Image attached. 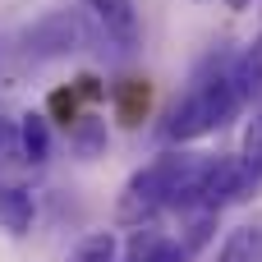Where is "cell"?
Instances as JSON below:
<instances>
[{
    "instance_id": "4",
    "label": "cell",
    "mask_w": 262,
    "mask_h": 262,
    "mask_svg": "<svg viewBox=\"0 0 262 262\" xmlns=\"http://www.w3.org/2000/svg\"><path fill=\"white\" fill-rule=\"evenodd\" d=\"M216 157L198 152H166V207H198L203 203V180Z\"/></svg>"
},
{
    "instance_id": "2",
    "label": "cell",
    "mask_w": 262,
    "mask_h": 262,
    "mask_svg": "<svg viewBox=\"0 0 262 262\" xmlns=\"http://www.w3.org/2000/svg\"><path fill=\"white\" fill-rule=\"evenodd\" d=\"M28 51L41 55V60H60V55H74V51H88L97 41V28L83 9H51L41 14L32 28H28Z\"/></svg>"
},
{
    "instance_id": "15",
    "label": "cell",
    "mask_w": 262,
    "mask_h": 262,
    "mask_svg": "<svg viewBox=\"0 0 262 262\" xmlns=\"http://www.w3.org/2000/svg\"><path fill=\"white\" fill-rule=\"evenodd\" d=\"M184 258H189V249H184V244H157L143 262H184Z\"/></svg>"
},
{
    "instance_id": "12",
    "label": "cell",
    "mask_w": 262,
    "mask_h": 262,
    "mask_svg": "<svg viewBox=\"0 0 262 262\" xmlns=\"http://www.w3.org/2000/svg\"><path fill=\"white\" fill-rule=\"evenodd\" d=\"M230 74H235V88H239V97H244V101L262 92V32L253 37V46L235 60V69H230Z\"/></svg>"
},
{
    "instance_id": "3",
    "label": "cell",
    "mask_w": 262,
    "mask_h": 262,
    "mask_svg": "<svg viewBox=\"0 0 262 262\" xmlns=\"http://www.w3.org/2000/svg\"><path fill=\"white\" fill-rule=\"evenodd\" d=\"M161 207H166V157H157L152 166H143V170L129 175V184H124L115 212H120L124 226H143V221H152Z\"/></svg>"
},
{
    "instance_id": "14",
    "label": "cell",
    "mask_w": 262,
    "mask_h": 262,
    "mask_svg": "<svg viewBox=\"0 0 262 262\" xmlns=\"http://www.w3.org/2000/svg\"><path fill=\"white\" fill-rule=\"evenodd\" d=\"M212 230H216V212H212V207H203V216H198V221L189 226V235H184V249H189V253H198V249L212 239Z\"/></svg>"
},
{
    "instance_id": "17",
    "label": "cell",
    "mask_w": 262,
    "mask_h": 262,
    "mask_svg": "<svg viewBox=\"0 0 262 262\" xmlns=\"http://www.w3.org/2000/svg\"><path fill=\"white\" fill-rule=\"evenodd\" d=\"M226 5H230V9H244V5H249V0H226Z\"/></svg>"
},
{
    "instance_id": "5",
    "label": "cell",
    "mask_w": 262,
    "mask_h": 262,
    "mask_svg": "<svg viewBox=\"0 0 262 262\" xmlns=\"http://www.w3.org/2000/svg\"><path fill=\"white\" fill-rule=\"evenodd\" d=\"M83 9L101 23V32L120 46H134L138 41V9L134 0H83Z\"/></svg>"
},
{
    "instance_id": "1",
    "label": "cell",
    "mask_w": 262,
    "mask_h": 262,
    "mask_svg": "<svg viewBox=\"0 0 262 262\" xmlns=\"http://www.w3.org/2000/svg\"><path fill=\"white\" fill-rule=\"evenodd\" d=\"M239 88H235V74H212V78H198L170 111L166 120V138L170 143H189V138H203L221 124H230V115L239 111Z\"/></svg>"
},
{
    "instance_id": "9",
    "label": "cell",
    "mask_w": 262,
    "mask_h": 262,
    "mask_svg": "<svg viewBox=\"0 0 262 262\" xmlns=\"http://www.w3.org/2000/svg\"><path fill=\"white\" fill-rule=\"evenodd\" d=\"M239 184H244V198L262 184V115H253L249 129H244V147H239Z\"/></svg>"
},
{
    "instance_id": "11",
    "label": "cell",
    "mask_w": 262,
    "mask_h": 262,
    "mask_svg": "<svg viewBox=\"0 0 262 262\" xmlns=\"http://www.w3.org/2000/svg\"><path fill=\"white\" fill-rule=\"evenodd\" d=\"M18 152H23L32 166H41V161L51 157V129H46V115H23V120H18Z\"/></svg>"
},
{
    "instance_id": "13",
    "label": "cell",
    "mask_w": 262,
    "mask_h": 262,
    "mask_svg": "<svg viewBox=\"0 0 262 262\" xmlns=\"http://www.w3.org/2000/svg\"><path fill=\"white\" fill-rule=\"evenodd\" d=\"M69 262H120V239L111 230H97L69 253Z\"/></svg>"
},
{
    "instance_id": "7",
    "label": "cell",
    "mask_w": 262,
    "mask_h": 262,
    "mask_svg": "<svg viewBox=\"0 0 262 262\" xmlns=\"http://www.w3.org/2000/svg\"><path fill=\"white\" fill-rule=\"evenodd\" d=\"M32 216H37L32 189H23V184L0 189V226H5L9 235H28V230H32Z\"/></svg>"
},
{
    "instance_id": "8",
    "label": "cell",
    "mask_w": 262,
    "mask_h": 262,
    "mask_svg": "<svg viewBox=\"0 0 262 262\" xmlns=\"http://www.w3.org/2000/svg\"><path fill=\"white\" fill-rule=\"evenodd\" d=\"M106 143H111V134H106V120H101V115H83V120L69 129V147H74L78 161L106 157Z\"/></svg>"
},
{
    "instance_id": "16",
    "label": "cell",
    "mask_w": 262,
    "mask_h": 262,
    "mask_svg": "<svg viewBox=\"0 0 262 262\" xmlns=\"http://www.w3.org/2000/svg\"><path fill=\"white\" fill-rule=\"evenodd\" d=\"M14 147H18V124L0 120V161H5V157H14Z\"/></svg>"
},
{
    "instance_id": "10",
    "label": "cell",
    "mask_w": 262,
    "mask_h": 262,
    "mask_svg": "<svg viewBox=\"0 0 262 262\" xmlns=\"http://www.w3.org/2000/svg\"><path fill=\"white\" fill-rule=\"evenodd\" d=\"M216 262H262V221L230 230V235H226V244H221V258H216Z\"/></svg>"
},
{
    "instance_id": "6",
    "label": "cell",
    "mask_w": 262,
    "mask_h": 262,
    "mask_svg": "<svg viewBox=\"0 0 262 262\" xmlns=\"http://www.w3.org/2000/svg\"><path fill=\"white\" fill-rule=\"evenodd\" d=\"M239 198H244V184H239V157H221V161H212V170H207V180H203V203H198V207L221 212V207H230V203H239Z\"/></svg>"
}]
</instances>
